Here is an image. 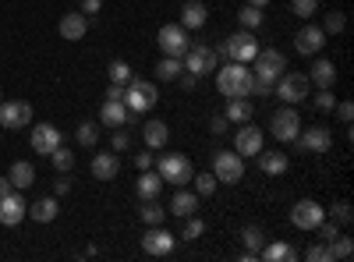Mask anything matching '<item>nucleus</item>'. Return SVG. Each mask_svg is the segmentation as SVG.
Instances as JSON below:
<instances>
[{
	"label": "nucleus",
	"mask_w": 354,
	"mask_h": 262,
	"mask_svg": "<svg viewBox=\"0 0 354 262\" xmlns=\"http://www.w3.org/2000/svg\"><path fill=\"white\" fill-rule=\"evenodd\" d=\"M216 75V85L227 100L234 96H252V68L248 64H238V61H227L223 68L213 71Z\"/></svg>",
	"instance_id": "1"
},
{
	"label": "nucleus",
	"mask_w": 354,
	"mask_h": 262,
	"mask_svg": "<svg viewBox=\"0 0 354 262\" xmlns=\"http://www.w3.org/2000/svg\"><path fill=\"white\" fill-rule=\"evenodd\" d=\"M255 53H259V39L248 28H238V32L227 36V43L216 50V57H227V61H238V64H252Z\"/></svg>",
	"instance_id": "2"
},
{
	"label": "nucleus",
	"mask_w": 354,
	"mask_h": 262,
	"mask_svg": "<svg viewBox=\"0 0 354 262\" xmlns=\"http://www.w3.org/2000/svg\"><path fill=\"white\" fill-rule=\"evenodd\" d=\"M160 103V89H156V82H145V78H131L124 85V106L131 113H145V110H153Z\"/></svg>",
	"instance_id": "3"
},
{
	"label": "nucleus",
	"mask_w": 354,
	"mask_h": 262,
	"mask_svg": "<svg viewBox=\"0 0 354 262\" xmlns=\"http://www.w3.org/2000/svg\"><path fill=\"white\" fill-rule=\"evenodd\" d=\"M153 167H156V174L163 178V185H174V188H185L192 181V174H195L192 170V160L185 153H170V156L156 160Z\"/></svg>",
	"instance_id": "4"
},
{
	"label": "nucleus",
	"mask_w": 354,
	"mask_h": 262,
	"mask_svg": "<svg viewBox=\"0 0 354 262\" xmlns=\"http://www.w3.org/2000/svg\"><path fill=\"white\" fill-rule=\"evenodd\" d=\"M283 71H287V57H283L280 50H262V46H259L255 61H252V75H255L259 82L277 85V78H280Z\"/></svg>",
	"instance_id": "5"
},
{
	"label": "nucleus",
	"mask_w": 354,
	"mask_h": 262,
	"mask_svg": "<svg viewBox=\"0 0 354 262\" xmlns=\"http://www.w3.org/2000/svg\"><path fill=\"white\" fill-rule=\"evenodd\" d=\"M181 64H185V71H192L195 78H205V75H213V71L220 68V57H216L213 46L195 43V46H188V53H185Z\"/></svg>",
	"instance_id": "6"
},
{
	"label": "nucleus",
	"mask_w": 354,
	"mask_h": 262,
	"mask_svg": "<svg viewBox=\"0 0 354 262\" xmlns=\"http://www.w3.org/2000/svg\"><path fill=\"white\" fill-rule=\"evenodd\" d=\"M273 89H277V96H280L287 106H294V103H301V100L312 93V82H308V75H301V71H283Z\"/></svg>",
	"instance_id": "7"
},
{
	"label": "nucleus",
	"mask_w": 354,
	"mask_h": 262,
	"mask_svg": "<svg viewBox=\"0 0 354 262\" xmlns=\"http://www.w3.org/2000/svg\"><path fill=\"white\" fill-rule=\"evenodd\" d=\"M213 174H216V181L220 185H238L241 178H245V156H238V153H213Z\"/></svg>",
	"instance_id": "8"
},
{
	"label": "nucleus",
	"mask_w": 354,
	"mask_h": 262,
	"mask_svg": "<svg viewBox=\"0 0 354 262\" xmlns=\"http://www.w3.org/2000/svg\"><path fill=\"white\" fill-rule=\"evenodd\" d=\"M32 124V103L25 100H0V128L18 131Z\"/></svg>",
	"instance_id": "9"
},
{
	"label": "nucleus",
	"mask_w": 354,
	"mask_h": 262,
	"mask_svg": "<svg viewBox=\"0 0 354 262\" xmlns=\"http://www.w3.org/2000/svg\"><path fill=\"white\" fill-rule=\"evenodd\" d=\"M298 131H301V118H298V110H294V106H283V110H277L270 118V135L277 142H294Z\"/></svg>",
	"instance_id": "10"
},
{
	"label": "nucleus",
	"mask_w": 354,
	"mask_h": 262,
	"mask_svg": "<svg viewBox=\"0 0 354 262\" xmlns=\"http://www.w3.org/2000/svg\"><path fill=\"white\" fill-rule=\"evenodd\" d=\"M156 43H160L163 57H185L188 46H192L185 25H163V28H160V36H156Z\"/></svg>",
	"instance_id": "11"
},
{
	"label": "nucleus",
	"mask_w": 354,
	"mask_h": 262,
	"mask_svg": "<svg viewBox=\"0 0 354 262\" xmlns=\"http://www.w3.org/2000/svg\"><path fill=\"white\" fill-rule=\"evenodd\" d=\"M322 220H326V209H322L315 198H301V202H294V209H290V223L298 227V230H315Z\"/></svg>",
	"instance_id": "12"
},
{
	"label": "nucleus",
	"mask_w": 354,
	"mask_h": 262,
	"mask_svg": "<svg viewBox=\"0 0 354 262\" xmlns=\"http://www.w3.org/2000/svg\"><path fill=\"white\" fill-rule=\"evenodd\" d=\"M298 149L301 153H330V145H333V135H330V128L326 124H312V128H305V131H298Z\"/></svg>",
	"instance_id": "13"
},
{
	"label": "nucleus",
	"mask_w": 354,
	"mask_h": 262,
	"mask_svg": "<svg viewBox=\"0 0 354 262\" xmlns=\"http://www.w3.org/2000/svg\"><path fill=\"white\" fill-rule=\"evenodd\" d=\"M174 245H177V238L170 234L163 223H153V227L142 234V252H145V255H170Z\"/></svg>",
	"instance_id": "14"
},
{
	"label": "nucleus",
	"mask_w": 354,
	"mask_h": 262,
	"mask_svg": "<svg viewBox=\"0 0 354 262\" xmlns=\"http://www.w3.org/2000/svg\"><path fill=\"white\" fill-rule=\"evenodd\" d=\"M234 153H238V156H259L262 153V128L245 121L238 128V135H234Z\"/></svg>",
	"instance_id": "15"
},
{
	"label": "nucleus",
	"mask_w": 354,
	"mask_h": 262,
	"mask_svg": "<svg viewBox=\"0 0 354 262\" xmlns=\"http://www.w3.org/2000/svg\"><path fill=\"white\" fill-rule=\"evenodd\" d=\"M28 142H32V149L39 156H50L57 145H61V128H53L50 121L46 124H32V135H28Z\"/></svg>",
	"instance_id": "16"
},
{
	"label": "nucleus",
	"mask_w": 354,
	"mask_h": 262,
	"mask_svg": "<svg viewBox=\"0 0 354 262\" xmlns=\"http://www.w3.org/2000/svg\"><path fill=\"white\" fill-rule=\"evenodd\" d=\"M25 216H28V202L18 195V188H15L11 195L0 198V223H4V227H15V223H21Z\"/></svg>",
	"instance_id": "17"
},
{
	"label": "nucleus",
	"mask_w": 354,
	"mask_h": 262,
	"mask_svg": "<svg viewBox=\"0 0 354 262\" xmlns=\"http://www.w3.org/2000/svg\"><path fill=\"white\" fill-rule=\"evenodd\" d=\"M322 46H326V32H322L319 25H305L298 36H294V50H298L301 57H315Z\"/></svg>",
	"instance_id": "18"
},
{
	"label": "nucleus",
	"mask_w": 354,
	"mask_h": 262,
	"mask_svg": "<svg viewBox=\"0 0 354 262\" xmlns=\"http://www.w3.org/2000/svg\"><path fill=\"white\" fill-rule=\"evenodd\" d=\"M128 118H131V110L124 106V100H106L100 110V124H106V128H124Z\"/></svg>",
	"instance_id": "19"
},
{
	"label": "nucleus",
	"mask_w": 354,
	"mask_h": 262,
	"mask_svg": "<svg viewBox=\"0 0 354 262\" xmlns=\"http://www.w3.org/2000/svg\"><path fill=\"white\" fill-rule=\"evenodd\" d=\"M85 32H88V18H85L82 11H68V15L61 18V36H64V39L78 43V39H85Z\"/></svg>",
	"instance_id": "20"
},
{
	"label": "nucleus",
	"mask_w": 354,
	"mask_h": 262,
	"mask_svg": "<svg viewBox=\"0 0 354 262\" xmlns=\"http://www.w3.org/2000/svg\"><path fill=\"white\" fill-rule=\"evenodd\" d=\"M241 241H245V262H255L259 259V252H262V245H266V230L259 227V223H248L245 230H241Z\"/></svg>",
	"instance_id": "21"
},
{
	"label": "nucleus",
	"mask_w": 354,
	"mask_h": 262,
	"mask_svg": "<svg viewBox=\"0 0 354 262\" xmlns=\"http://www.w3.org/2000/svg\"><path fill=\"white\" fill-rule=\"evenodd\" d=\"M308 82L315 85V89H333V82H337V68H333V61L319 57V61L312 64V71H308Z\"/></svg>",
	"instance_id": "22"
},
{
	"label": "nucleus",
	"mask_w": 354,
	"mask_h": 262,
	"mask_svg": "<svg viewBox=\"0 0 354 262\" xmlns=\"http://www.w3.org/2000/svg\"><path fill=\"white\" fill-rule=\"evenodd\" d=\"M117 170H121V160H117V153H96V156H93V178H96V181H113Z\"/></svg>",
	"instance_id": "23"
},
{
	"label": "nucleus",
	"mask_w": 354,
	"mask_h": 262,
	"mask_svg": "<svg viewBox=\"0 0 354 262\" xmlns=\"http://www.w3.org/2000/svg\"><path fill=\"white\" fill-rule=\"evenodd\" d=\"M163 191V178H160V174L149 167V170H142L138 174V181H135V195L145 202V198H156Z\"/></svg>",
	"instance_id": "24"
},
{
	"label": "nucleus",
	"mask_w": 354,
	"mask_h": 262,
	"mask_svg": "<svg viewBox=\"0 0 354 262\" xmlns=\"http://www.w3.org/2000/svg\"><path fill=\"white\" fill-rule=\"evenodd\" d=\"M195 209H198V195L188 191V188H177L174 198H170V209H167V213H174V216H181V220H185V216H192Z\"/></svg>",
	"instance_id": "25"
},
{
	"label": "nucleus",
	"mask_w": 354,
	"mask_h": 262,
	"mask_svg": "<svg viewBox=\"0 0 354 262\" xmlns=\"http://www.w3.org/2000/svg\"><path fill=\"white\" fill-rule=\"evenodd\" d=\"M259 167H262V174H270V178H280V174H287V167H290V156L287 153H280V149H273V153H259Z\"/></svg>",
	"instance_id": "26"
},
{
	"label": "nucleus",
	"mask_w": 354,
	"mask_h": 262,
	"mask_svg": "<svg viewBox=\"0 0 354 262\" xmlns=\"http://www.w3.org/2000/svg\"><path fill=\"white\" fill-rule=\"evenodd\" d=\"M259 259H266V262H294V259H301V252L294 245H287V241H273V245H262Z\"/></svg>",
	"instance_id": "27"
},
{
	"label": "nucleus",
	"mask_w": 354,
	"mask_h": 262,
	"mask_svg": "<svg viewBox=\"0 0 354 262\" xmlns=\"http://www.w3.org/2000/svg\"><path fill=\"white\" fill-rule=\"evenodd\" d=\"M205 18H209V8H205L202 0H188V4L181 8V25L188 28V32H192V28H202Z\"/></svg>",
	"instance_id": "28"
},
{
	"label": "nucleus",
	"mask_w": 354,
	"mask_h": 262,
	"mask_svg": "<svg viewBox=\"0 0 354 262\" xmlns=\"http://www.w3.org/2000/svg\"><path fill=\"white\" fill-rule=\"evenodd\" d=\"M57 213H61V206H57V198H53V195H43V198H36L32 206H28V216L39 220V223H53Z\"/></svg>",
	"instance_id": "29"
},
{
	"label": "nucleus",
	"mask_w": 354,
	"mask_h": 262,
	"mask_svg": "<svg viewBox=\"0 0 354 262\" xmlns=\"http://www.w3.org/2000/svg\"><path fill=\"white\" fill-rule=\"evenodd\" d=\"M142 138H145V145H149V149H163V145L170 142V128H167L163 121H145Z\"/></svg>",
	"instance_id": "30"
},
{
	"label": "nucleus",
	"mask_w": 354,
	"mask_h": 262,
	"mask_svg": "<svg viewBox=\"0 0 354 262\" xmlns=\"http://www.w3.org/2000/svg\"><path fill=\"white\" fill-rule=\"evenodd\" d=\"M8 178H11V185H15L18 191H25L28 185H36V167L28 163V160H18V163H11V174H8Z\"/></svg>",
	"instance_id": "31"
},
{
	"label": "nucleus",
	"mask_w": 354,
	"mask_h": 262,
	"mask_svg": "<svg viewBox=\"0 0 354 262\" xmlns=\"http://www.w3.org/2000/svg\"><path fill=\"white\" fill-rule=\"evenodd\" d=\"M252 103H248V96H234V100H227V113L223 118L227 121H234V124H245V121H252Z\"/></svg>",
	"instance_id": "32"
},
{
	"label": "nucleus",
	"mask_w": 354,
	"mask_h": 262,
	"mask_svg": "<svg viewBox=\"0 0 354 262\" xmlns=\"http://www.w3.org/2000/svg\"><path fill=\"white\" fill-rule=\"evenodd\" d=\"M181 71H185L181 57H160V64H156V78H160V82H174Z\"/></svg>",
	"instance_id": "33"
},
{
	"label": "nucleus",
	"mask_w": 354,
	"mask_h": 262,
	"mask_svg": "<svg viewBox=\"0 0 354 262\" xmlns=\"http://www.w3.org/2000/svg\"><path fill=\"white\" fill-rule=\"evenodd\" d=\"M75 138H78L82 149H93V145L100 142V124H96V121H82V124L75 128Z\"/></svg>",
	"instance_id": "34"
},
{
	"label": "nucleus",
	"mask_w": 354,
	"mask_h": 262,
	"mask_svg": "<svg viewBox=\"0 0 354 262\" xmlns=\"http://www.w3.org/2000/svg\"><path fill=\"white\" fill-rule=\"evenodd\" d=\"M192 185H195V195L198 198H205V195H213L216 191V174L213 170H202V174H192Z\"/></svg>",
	"instance_id": "35"
},
{
	"label": "nucleus",
	"mask_w": 354,
	"mask_h": 262,
	"mask_svg": "<svg viewBox=\"0 0 354 262\" xmlns=\"http://www.w3.org/2000/svg\"><path fill=\"white\" fill-rule=\"evenodd\" d=\"M138 216H142V223H149V227H153V223H163L167 209L160 206L156 198H145V202H142V209H138Z\"/></svg>",
	"instance_id": "36"
},
{
	"label": "nucleus",
	"mask_w": 354,
	"mask_h": 262,
	"mask_svg": "<svg viewBox=\"0 0 354 262\" xmlns=\"http://www.w3.org/2000/svg\"><path fill=\"white\" fill-rule=\"evenodd\" d=\"M238 21H241V28H248V32H255V28L266 21V15H262V8H252V4H245L241 11H238Z\"/></svg>",
	"instance_id": "37"
},
{
	"label": "nucleus",
	"mask_w": 354,
	"mask_h": 262,
	"mask_svg": "<svg viewBox=\"0 0 354 262\" xmlns=\"http://www.w3.org/2000/svg\"><path fill=\"white\" fill-rule=\"evenodd\" d=\"M46 160L53 163V170H61V174H68V170L75 167V153H71V149H64V145H57V149H53Z\"/></svg>",
	"instance_id": "38"
},
{
	"label": "nucleus",
	"mask_w": 354,
	"mask_h": 262,
	"mask_svg": "<svg viewBox=\"0 0 354 262\" xmlns=\"http://www.w3.org/2000/svg\"><path fill=\"white\" fill-rule=\"evenodd\" d=\"M106 75H110V82H117V85H128V82L135 78L128 61H110V64H106Z\"/></svg>",
	"instance_id": "39"
},
{
	"label": "nucleus",
	"mask_w": 354,
	"mask_h": 262,
	"mask_svg": "<svg viewBox=\"0 0 354 262\" xmlns=\"http://www.w3.org/2000/svg\"><path fill=\"white\" fill-rule=\"evenodd\" d=\"M351 255H354V241H351V238H340V234H337V238L330 241V262H333V259L347 262Z\"/></svg>",
	"instance_id": "40"
},
{
	"label": "nucleus",
	"mask_w": 354,
	"mask_h": 262,
	"mask_svg": "<svg viewBox=\"0 0 354 262\" xmlns=\"http://www.w3.org/2000/svg\"><path fill=\"white\" fill-rule=\"evenodd\" d=\"M205 234V223L192 213V216H185V227H181V241H195V238H202Z\"/></svg>",
	"instance_id": "41"
},
{
	"label": "nucleus",
	"mask_w": 354,
	"mask_h": 262,
	"mask_svg": "<svg viewBox=\"0 0 354 262\" xmlns=\"http://www.w3.org/2000/svg\"><path fill=\"white\" fill-rule=\"evenodd\" d=\"M344 25H347V18H344V11H330L326 18H322V32L326 36H337V32H344Z\"/></svg>",
	"instance_id": "42"
},
{
	"label": "nucleus",
	"mask_w": 354,
	"mask_h": 262,
	"mask_svg": "<svg viewBox=\"0 0 354 262\" xmlns=\"http://www.w3.org/2000/svg\"><path fill=\"white\" fill-rule=\"evenodd\" d=\"M290 11L298 15V18H305V21H308V18L319 11V0H290Z\"/></svg>",
	"instance_id": "43"
},
{
	"label": "nucleus",
	"mask_w": 354,
	"mask_h": 262,
	"mask_svg": "<svg viewBox=\"0 0 354 262\" xmlns=\"http://www.w3.org/2000/svg\"><path fill=\"white\" fill-rule=\"evenodd\" d=\"M305 259H308V262H330V245H326V241L308 245V248H305Z\"/></svg>",
	"instance_id": "44"
},
{
	"label": "nucleus",
	"mask_w": 354,
	"mask_h": 262,
	"mask_svg": "<svg viewBox=\"0 0 354 262\" xmlns=\"http://www.w3.org/2000/svg\"><path fill=\"white\" fill-rule=\"evenodd\" d=\"M333 106H337V96H333V89H319V93H315V110L330 113Z\"/></svg>",
	"instance_id": "45"
},
{
	"label": "nucleus",
	"mask_w": 354,
	"mask_h": 262,
	"mask_svg": "<svg viewBox=\"0 0 354 262\" xmlns=\"http://www.w3.org/2000/svg\"><path fill=\"white\" fill-rule=\"evenodd\" d=\"M330 216H333V223H344V227H347V223L354 220V213H351V202H337V206L330 209Z\"/></svg>",
	"instance_id": "46"
},
{
	"label": "nucleus",
	"mask_w": 354,
	"mask_h": 262,
	"mask_svg": "<svg viewBox=\"0 0 354 262\" xmlns=\"http://www.w3.org/2000/svg\"><path fill=\"white\" fill-rule=\"evenodd\" d=\"M315 234H319V241H326V245H330V241L340 234V230H337V223H326V220H322V223L315 227Z\"/></svg>",
	"instance_id": "47"
},
{
	"label": "nucleus",
	"mask_w": 354,
	"mask_h": 262,
	"mask_svg": "<svg viewBox=\"0 0 354 262\" xmlns=\"http://www.w3.org/2000/svg\"><path fill=\"white\" fill-rule=\"evenodd\" d=\"M128 145H131V135H128L124 128H117V131H113V153H124Z\"/></svg>",
	"instance_id": "48"
},
{
	"label": "nucleus",
	"mask_w": 354,
	"mask_h": 262,
	"mask_svg": "<svg viewBox=\"0 0 354 262\" xmlns=\"http://www.w3.org/2000/svg\"><path fill=\"white\" fill-rule=\"evenodd\" d=\"M78 11H82L85 18H93V15H100V11H103V0H82Z\"/></svg>",
	"instance_id": "49"
},
{
	"label": "nucleus",
	"mask_w": 354,
	"mask_h": 262,
	"mask_svg": "<svg viewBox=\"0 0 354 262\" xmlns=\"http://www.w3.org/2000/svg\"><path fill=\"white\" fill-rule=\"evenodd\" d=\"M333 110H337V121H340V124H351V121H354V106H351V103H337Z\"/></svg>",
	"instance_id": "50"
},
{
	"label": "nucleus",
	"mask_w": 354,
	"mask_h": 262,
	"mask_svg": "<svg viewBox=\"0 0 354 262\" xmlns=\"http://www.w3.org/2000/svg\"><path fill=\"white\" fill-rule=\"evenodd\" d=\"M174 82H177V85H181V89H195V85H198V78H195L192 71H181V75H177Z\"/></svg>",
	"instance_id": "51"
},
{
	"label": "nucleus",
	"mask_w": 354,
	"mask_h": 262,
	"mask_svg": "<svg viewBox=\"0 0 354 262\" xmlns=\"http://www.w3.org/2000/svg\"><path fill=\"white\" fill-rule=\"evenodd\" d=\"M153 163H156V156H153V153H138V156H135V167H138V170H149Z\"/></svg>",
	"instance_id": "52"
},
{
	"label": "nucleus",
	"mask_w": 354,
	"mask_h": 262,
	"mask_svg": "<svg viewBox=\"0 0 354 262\" xmlns=\"http://www.w3.org/2000/svg\"><path fill=\"white\" fill-rule=\"evenodd\" d=\"M68 191H71V181H68L64 174H61V178L53 181V195H68Z\"/></svg>",
	"instance_id": "53"
},
{
	"label": "nucleus",
	"mask_w": 354,
	"mask_h": 262,
	"mask_svg": "<svg viewBox=\"0 0 354 262\" xmlns=\"http://www.w3.org/2000/svg\"><path fill=\"white\" fill-rule=\"evenodd\" d=\"M106 100H124V85L110 82V85H106Z\"/></svg>",
	"instance_id": "54"
},
{
	"label": "nucleus",
	"mask_w": 354,
	"mask_h": 262,
	"mask_svg": "<svg viewBox=\"0 0 354 262\" xmlns=\"http://www.w3.org/2000/svg\"><path fill=\"white\" fill-rule=\"evenodd\" d=\"M209 128H213V135H223V131H227V118H213Z\"/></svg>",
	"instance_id": "55"
},
{
	"label": "nucleus",
	"mask_w": 354,
	"mask_h": 262,
	"mask_svg": "<svg viewBox=\"0 0 354 262\" xmlns=\"http://www.w3.org/2000/svg\"><path fill=\"white\" fill-rule=\"evenodd\" d=\"M11 191H15L11 178H0V198H4V195H11Z\"/></svg>",
	"instance_id": "56"
},
{
	"label": "nucleus",
	"mask_w": 354,
	"mask_h": 262,
	"mask_svg": "<svg viewBox=\"0 0 354 262\" xmlns=\"http://www.w3.org/2000/svg\"><path fill=\"white\" fill-rule=\"evenodd\" d=\"M245 4H252V8H266L270 0H245Z\"/></svg>",
	"instance_id": "57"
},
{
	"label": "nucleus",
	"mask_w": 354,
	"mask_h": 262,
	"mask_svg": "<svg viewBox=\"0 0 354 262\" xmlns=\"http://www.w3.org/2000/svg\"><path fill=\"white\" fill-rule=\"evenodd\" d=\"M0 100H4V96H0Z\"/></svg>",
	"instance_id": "58"
}]
</instances>
